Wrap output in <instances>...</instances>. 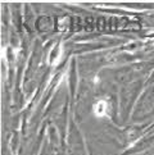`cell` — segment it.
Here are the masks:
<instances>
[{
  "mask_svg": "<svg viewBox=\"0 0 154 155\" xmlns=\"http://www.w3.org/2000/svg\"><path fill=\"white\" fill-rule=\"evenodd\" d=\"M107 112H108V103H107V100L100 99V100H98L94 104V114H95V117H98V118L105 117Z\"/></svg>",
  "mask_w": 154,
  "mask_h": 155,
  "instance_id": "cell-2",
  "label": "cell"
},
{
  "mask_svg": "<svg viewBox=\"0 0 154 155\" xmlns=\"http://www.w3.org/2000/svg\"><path fill=\"white\" fill-rule=\"evenodd\" d=\"M63 57V48L60 44L55 45L50 51H49V55H48V63L53 65V67H55L57 64H59L60 59Z\"/></svg>",
  "mask_w": 154,
  "mask_h": 155,
  "instance_id": "cell-1",
  "label": "cell"
}]
</instances>
